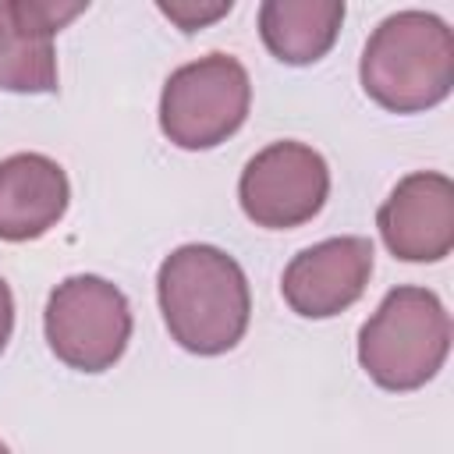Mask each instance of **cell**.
<instances>
[{"mask_svg":"<svg viewBox=\"0 0 454 454\" xmlns=\"http://www.w3.org/2000/svg\"><path fill=\"white\" fill-rule=\"evenodd\" d=\"M383 245L404 262H440L454 248V181L436 170L401 177L376 213Z\"/></svg>","mask_w":454,"mask_h":454,"instance_id":"ba28073f","label":"cell"},{"mask_svg":"<svg viewBox=\"0 0 454 454\" xmlns=\"http://www.w3.org/2000/svg\"><path fill=\"white\" fill-rule=\"evenodd\" d=\"M43 330L67 369L106 372L131 340V305L106 277L74 273L50 291Z\"/></svg>","mask_w":454,"mask_h":454,"instance_id":"5b68a950","label":"cell"},{"mask_svg":"<svg viewBox=\"0 0 454 454\" xmlns=\"http://www.w3.org/2000/svg\"><path fill=\"white\" fill-rule=\"evenodd\" d=\"M71 202L67 174L43 153L0 160V241H35L60 223Z\"/></svg>","mask_w":454,"mask_h":454,"instance_id":"30bf717a","label":"cell"},{"mask_svg":"<svg viewBox=\"0 0 454 454\" xmlns=\"http://www.w3.org/2000/svg\"><path fill=\"white\" fill-rule=\"evenodd\" d=\"M156 298L170 337L192 355L238 348L252 319L248 277L216 245H181L156 273Z\"/></svg>","mask_w":454,"mask_h":454,"instance_id":"6da1fadb","label":"cell"},{"mask_svg":"<svg viewBox=\"0 0 454 454\" xmlns=\"http://www.w3.org/2000/svg\"><path fill=\"white\" fill-rule=\"evenodd\" d=\"M11 330H14V294H11L7 280L0 277V355L11 340Z\"/></svg>","mask_w":454,"mask_h":454,"instance_id":"4fadbf2b","label":"cell"},{"mask_svg":"<svg viewBox=\"0 0 454 454\" xmlns=\"http://www.w3.org/2000/svg\"><path fill=\"white\" fill-rule=\"evenodd\" d=\"M362 89L390 114H419L454 89V32L429 11L383 18L358 60Z\"/></svg>","mask_w":454,"mask_h":454,"instance_id":"7a4b0ae2","label":"cell"},{"mask_svg":"<svg viewBox=\"0 0 454 454\" xmlns=\"http://www.w3.org/2000/svg\"><path fill=\"white\" fill-rule=\"evenodd\" d=\"M344 0H266L259 7V35L284 64H316L337 43Z\"/></svg>","mask_w":454,"mask_h":454,"instance_id":"8fae6325","label":"cell"},{"mask_svg":"<svg viewBox=\"0 0 454 454\" xmlns=\"http://www.w3.org/2000/svg\"><path fill=\"white\" fill-rule=\"evenodd\" d=\"M252 82L238 57L206 53L170 71L160 92V131L177 149H213L248 117Z\"/></svg>","mask_w":454,"mask_h":454,"instance_id":"277c9868","label":"cell"},{"mask_svg":"<svg viewBox=\"0 0 454 454\" xmlns=\"http://www.w3.org/2000/svg\"><path fill=\"white\" fill-rule=\"evenodd\" d=\"M372 259V241L362 234L326 238L312 248H301L287 262L280 277V294L291 305V312L305 319H330L365 294Z\"/></svg>","mask_w":454,"mask_h":454,"instance_id":"52a82bcc","label":"cell"},{"mask_svg":"<svg viewBox=\"0 0 454 454\" xmlns=\"http://www.w3.org/2000/svg\"><path fill=\"white\" fill-rule=\"evenodd\" d=\"M330 195V167L305 142H273L259 149L238 181V202L255 227L291 231L309 223Z\"/></svg>","mask_w":454,"mask_h":454,"instance_id":"8992f818","label":"cell"},{"mask_svg":"<svg viewBox=\"0 0 454 454\" xmlns=\"http://www.w3.org/2000/svg\"><path fill=\"white\" fill-rule=\"evenodd\" d=\"M160 11L170 18V21H177L181 25V32H195V28H202L206 21H216L220 14H227L231 11V0L227 4H213V7H195V4H160Z\"/></svg>","mask_w":454,"mask_h":454,"instance_id":"7c38bea8","label":"cell"},{"mask_svg":"<svg viewBox=\"0 0 454 454\" xmlns=\"http://www.w3.org/2000/svg\"><path fill=\"white\" fill-rule=\"evenodd\" d=\"M85 4L60 0H0V89L57 92L53 35L74 21Z\"/></svg>","mask_w":454,"mask_h":454,"instance_id":"9c48e42d","label":"cell"},{"mask_svg":"<svg viewBox=\"0 0 454 454\" xmlns=\"http://www.w3.org/2000/svg\"><path fill=\"white\" fill-rule=\"evenodd\" d=\"M0 454H11V450H7V443H4V440H0Z\"/></svg>","mask_w":454,"mask_h":454,"instance_id":"5bb4252c","label":"cell"},{"mask_svg":"<svg viewBox=\"0 0 454 454\" xmlns=\"http://www.w3.org/2000/svg\"><path fill=\"white\" fill-rule=\"evenodd\" d=\"M450 316L429 287H394L358 330V362L383 390H419L447 362Z\"/></svg>","mask_w":454,"mask_h":454,"instance_id":"3957f363","label":"cell"}]
</instances>
